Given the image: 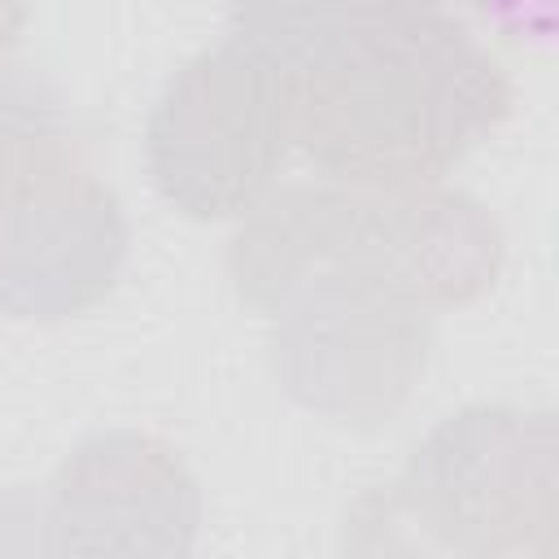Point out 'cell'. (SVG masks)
Masks as SVG:
<instances>
[{
    "label": "cell",
    "instance_id": "cell-1",
    "mask_svg": "<svg viewBox=\"0 0 559 559\" xmlns=\"http://www.w3.org/2000/svg\"><path fill=\"white\" fill-rule=\"evenodd\" d=\"M227 31L288 66L293 144L336 188H432L515 105L502 61L432 4H253Z\"/></svg>",
    "mask_w": 559,
    "mask_h": 559
},
{
    "label": "cell",
    "instance_id": "cell-2",
    "mask_svg": "<svg viewBox=\"0 0 559 559\" xmlns=\"http://www.w3.org/2000/svg\"><path fill=\"white\" fill-rule=\"evenodd\" d=\"M502 258L507 231L472 192L293 183L240 218L227 275L262 314L314 275H341L432 314L485 297Z\"/></svg>",
    "mask_w": 559,
    "mask_h": 559
},
{
    "label": "cell",
    "instance_id": "cell-3",
    "mask_svg": "<svg viewBox=\"0 0 559 559\" xmlns=\"http://www.w3.org/2000/svg\"><path fill=\"white\" fill-rule=\"evenodd\" d=\"M131 227L96 170L66 96L9 70L0 79V314L70 319L105 301Z\"/></svg>",
    "mask_w": 559,
    "mask_h": 559
},
{
    "label": "cell",
    "instance_id": "cell-4",
    "mask_svg": "<svg viewBox=\"0 0 559 559\" xmlns=\"http://www.w3.org/2000/svg\"><path fill=\"white\" fill-rule=\"evenodd\" d=\"M293 148V79L280 57L227 31L157 92L144 157L157 192L197 223L245 218Z\"/></svg>",
    "mask_w": 559,
    "mask_h": 559
},
{
    "label": "cell",
    "instance_id": "cell-5",
    "mask_svg": "<svg viewBox=\"0 0 559 559\" xmlns=\"http://www.w3.org/2000/svg\"><path fill=\"white\" fill-rule=\"evenodd\" d=\"M555 415L520 406H463L406 459L402 489L454 546L507 559L537 550L555 524Z\"/></svg>",
    "mask_w": 559,
    "mask_h": 559
},
{
    "label": "cell",
    "instance_id": "cell-6",
    "mask_svg": "<svg viewBox=\"0 0 559 559\" xmlns=\"http://www.w3.org/2000/svg\"><path fill=\"white\" fill-rule=\"evenodd\" d=\"M266 319L280 389L358 428L397 415L432 354V314L341 275L301 280Z\"/></svg>",
    "mask_w": 559,
    "mask_h": 559
},
{
    "label": "cell",
    "instance_id": "cell-7",
    "mask_svg": "<svg viewBox=\"0 0 559 559\" xmlns=\"http://www.w3.org/2000/svg\"><path fill=\"white\" fill-rule=\"evenodd\" d=\"M44 515L52 559H192L205 502L166 437L109 428L61 459Z\"/></svg>",
    "mask_w": 559,
    "mask_h": 559
},
{
    "label": "cell",
    "instance_id": "cell-8",
    "mask_svg": "<svg viewBox=\"0 0 559 559\" xmlns=\"http://www.w3.org/2000/svg\"><path fill=\"white\" fill-rule=\"evenodd\" d=\"M341 559H485L454 546L406 498L402 480L367 485L341 520Z\"/></svg>",
    "mask_w": 559,
    "mask_h": 559
},
{
    "label": "cell",
    "instance_id": "cell-9",
    "mask_svg": "<svg viewBox=\"0 0 559 559\" xmlns=\"http://www.w3.org/2000/svg\"><path fill=\"white\" fill-rule=\"evenodd\" d=\"M0 559H52L44 489L31 485L0 489Z\"/></svg>",
    "mask_w": 559,
    "mask_h": 559
},
{
    "label": "cell",
    "instance_id": "cell-10",
    "mask_svg": "<svg viewBox=\"0 0 559 559\" xmlns=\"http://www.w3.org/2000/svg\"><path fill=\"white\" fill-rule=\"evenodd\" d=\"M26 9H17V4H0V79L9 74V61H13V48H17V39H22V26H26Z\"/></svg>",
    "mask_w": 559,
    "mask_h": 559
}]
</instances>
